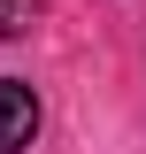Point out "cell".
<instances>
[{
    "label": "cell",
    "mask_w": 146,
    "mask_h": 154,
    "mask_svg": "<svg viewBox=\"0 0 146 154\" xmlns=\"http://www.w3.org/2000/svg\"><path fill=\"white\" fill-rule=\"evenodd\" d=\"M23 23H31V0H0V38H23Z\"/></svg>",
    "instance_id": "7a4b0ae2"
},
{
    "label": "cell",
    "mask_w": 146,
    "mask_h": 154,
    "mask_svg": "<svg viewBox=\"0 0 146 154\" xmlns=\"http://www.w3.org/2000/svg\"><path fill=\"white\" fill-rule=\"evenodd\" d=\"M38 139V93L23 77H0V154H16Z\"/></svg>",
    "instance_id": "6da1fadb"
}]
</instances>
